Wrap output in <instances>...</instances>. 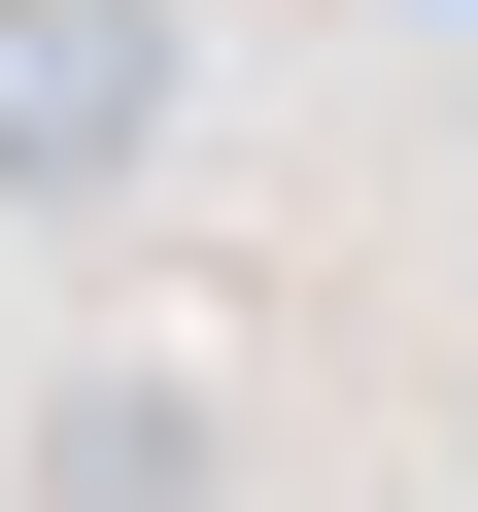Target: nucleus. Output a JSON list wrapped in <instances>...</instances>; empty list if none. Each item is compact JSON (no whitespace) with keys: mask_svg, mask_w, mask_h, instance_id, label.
<instances>
[{"mask_svg":"<svg viewBox=\"0 0 478 512\" xmlns=\"http://www.w3.org/2000/svg\"><path fill=\"white\" fill-rule=\"evenodd\" d=\"M35 512H205V376H35Z\"/></svg>","mask_w":478,"mask_h":512,"instance_id":"2","label":"nucleus"},{"mask_svg":"<svg viewBox=\"0 0 478 512\" xmlns=\"http://www.w3.org/2000/svg\"><path fill=\"white\" fill-rule=\"evenodd\" d=\"M171 103H205L171 0H0V205H137V171H171Z\"/></svg>","mask_w":478,"mask_h":512,"instance_id":"1","label":"nucleus"}]
</instances>
